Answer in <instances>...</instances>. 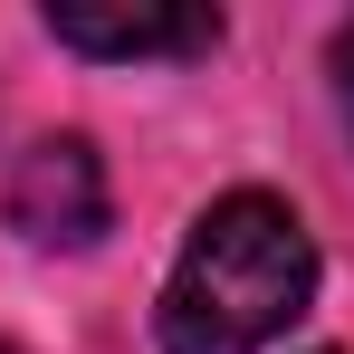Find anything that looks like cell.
Returning <instances> with one entry per match:
<instances>
[{
    "mask_svg": "<svg viewBox=\"0 0 354 354\" xmlns=\"http://www.w3.org/2000/svg\"><path fill=\"white\" fill-rule=\"evenodd\" d=\"M316 297V239L278 192H221L173 278H163V354H268Z\"/></svg>",
    "mask_w": 354,
    "mask_h": 354,
    "instance_id": "6da1fadb",
    "label": "cell"
},
{
    "mask_svg": "<svg viewBox=\"0 0 354 354\" xmlns=\"http://www.w3.org/2000/svg\"><path fill=\"white\" fill-rule=\"evenodd\" d=\"M0 211H10V230L39 239V249H86V239L106 230V211H115L96 144H86V134H39V144L10 163Z\"/></svg>",
    "mask_w": 354,
    "mask_h": 354,
    "instance_id": "7a4b0ae2",
    "label": "cell"
},
{
    "mask_svg": "<svg viewBox=\"0 0 354 354\" xmlns=\"http://www.w3.org/2000/svg\"><path fill=\"white\" fill-rule=\"evenodd\" d=\"M48 39L77 58H211L221 10H48Z\"/></svg>",
    "mask_w": 354,
    "mask_h": 354,
    "instance_id": "3957f363",
    "label": "cell"
},
{
    "mask_svg": "<svg viewBox=\"0 0 354 354\" xmlns=\"http://www.w3.org/2000/svg\"><path fill=\"white\" fill-rule=\"evenodd\" d=\"M335 96H345V124H354V19H345V39H335Z\"/></svg>",
    "mask_w": 354,
    "mask_h": 354,
    "instance_id": "277c9868",
    "label": "cell"
},
{
    "mask_svg": "<svg viewBox=\"0 0 354 354\" xmlns=\"http://www.w3.org/2000/svg\"><path fill=\"white\" fill-rule=\"evenodd\" d=\"M0 354H10V345H0Z\"/></svg>",
    "mask_w": 354,
    "mask_h": 354,
    "instance_id": "5b68a950",
    "label": "cell"
}]
</instances>
